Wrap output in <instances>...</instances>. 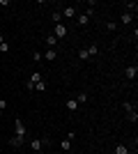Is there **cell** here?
I'll list each match as a JSON object with an SVG mask.
<instances>
[{
  "instance_id": "10",
  "label": "cell",
  "mask_w": 138,
  "mask_h": 154,
  "mask_svg": "<svg viewBox=\"0 0 138 154\" xmlns=\"http://www.w3.org/2000/svg\"><path fill=\"white\" fill-rule=\"evenodd\" d=\"M44 42H46V46H48V48H55V46H58V39L53 37V35H48V37H46Z\"/></svg>"
},
{
  "instance_id": "18",
  "label": "cell",
  "mask_w": 138,
  "mask_h": 154,
  "mask_svg": "<svg viewBox=\"0 0 138 154\" xmlns=\"http://www.w3.org/2000/svg\"><path fill=\"white\" fill-rule=\"evenodd\" d=\"M76 101H78V103H85L87 101V94H85V92H81V94L76 97Z\"/></svg>"
},
{
  "instance_id": "9",
  "label": "cell",
  "mask_w": 138,
  "mask_h": 154,
  "mask_svg": "<svg viewBox=\"0 0 138 154\" xmlns=\"http://www.w3.org/2000/svg\"><path fill=\"white\" fill-rule=\"evenodd\" d=\"M58 58V51H55V48H48V51L44 53V60H48V62H51V60H55Z\"/></svg>"
},
{
  "instance_id": "7",
  "label": "cell",
  "mask_w": 138,
  "mask_h": 154,
  "mask_svg": "<svg viewBox=\"0 0 138 154\" xmlns=\"http://www.w3.org/2000/svg\"><path fill=\"white\" fill-rule=\"evenodd\" d=\"M23 140H26V136H14V138H9V145H12V147H21Z\"/></svg>"
},
{
  "instance_id": "6",
  "label": "cell",
  "mask_w": 138,
  "mask_h": 154,
  "mask_svg": "<svg viewBox=\"0 0 138 154\" xmlns=\"http://www.w3.org/2000/svg\"><path fill=\"white\" fill-rule=\"evenodd\" d=\"M124 76L129 78V81H133V78L138 76V67H136V64H129V67L124 69Z\"/></svg>"
},
{
  "instance_id": "11",
  "label": "cell",
  "mask_w": 138,
  "mask_h": 154,
  "mask_svg": "<svg viewBox=\"0 0 138 154\" xmlns=\"http://www.w3.org/2000/svg\"><path fill=\"white\" fill-rule=\"evenodd\" d=\"M120 21H122V23H131V21H133V14H129V12H122Z\"/></svg>"
},
{
  "instance_id": "19",
  "label": "cell",
  "mask_w": 138,
  "mask_h": 154,
  "mask_svg": "<svg viewBox=\"0 0 138 154\" xmlns=\"http://www.w3.org/2000/svg\"><path fill=\"white\" fill-rule=\"evenodd\" d=\"M35 90L44 92V90H46V83H44V81H39V83H35Z\"/></svg>"
},
{
  "instance_id": "17",
  "label": "cell",
  "mask_w": 138,
  "mask_h": 154,
  "mask_svg": "<svg viewBox=\"0 0 138 154\" xmlns=\"http://www.w3.org/2000/svg\"><path fill=\"white\" fill-rule=\"evenodd\" d=\"M115 154H129L127 145H118V147H115Z\"/></svg>"
},
{
  "instance_id": "22",
  "label": "cell",
  "mask_w": 138,
  "mask_h": 154,
  "mask_svg": "<svg viewBox=\"0 0 138 154\" xmlns=\"http://www.w3.org/2000/svg\"><path fill=\"white\" fill-rule=\"evenodd\" d=\"M115 28H118V26H115L113 21H108V23H106V30H111V32H113V30H115Z\"/></svg>"
},
{
  "instance_id": "3",
  "label": "cell",
  "mask_w": 138,
  "mask_h": 154,
  "mask_svg": "<svg viewBox=\"0 0 138 154\" xmlns=\"http://www.w3.org/2000/svg\"><path fill=\"white\" fill-rule=\"evenodd\" d=\"M14 131H16L14 136H28V129H26V124H23V120L16 117V122H14Z\"/></svg>"
},
{
  "instance_id": "5",
  "label": "cell",
  "mask_w": 138,
  "mask_h": 154,
  "mask_svg": "<svg viewBox=\"0 0 138 154\" xmlns=\"http://www.w3.org/2000/svg\"><path fill=\"white\" fill-rule=\"evenodd\" d=\"M39 81H41V74H39V71H35L32 76L26 81V88H28V90H35V83H39Z\"/></svg>"
},
{
  "instance_id": "4",
  "label": "cell",
  "mask_w": 138,
  "mask_h": 154,
  "mask_svg": "<svg viewBox=\"0 0 138 154\" xmlns=\"http://www.w3.org/2000/svg\"><path fill=\"white\" fill-rule=\"evenodd\" d=\"M67 32H69V30H67V26H62V23H60V26H55V30H53V37L60 42V39L67 37Z\"/></svg>"
},
{
  "instance_id": "2",
  "label": "cell",
  "mask_w": 138,
  "mask_h": 154,
  "mask_svg": "<svg viewBox=\"0 0 138 154\" xmlns=\"http://www.w3.org/2000/svg\"><path fill=\"white\" fill-rule=\"evenodd\" d=\"M74 138H76V134L69 131V134L65 136V140H60V149H62V152H69V149H72V140H74Z\"/></svg>"
},
{
  "instance_id": "21",
  "label": "cell",
  "mask_w": 138,
  "mask_h": 154,
  "mask_svg": "<svg viewBox=\"0 0 138 154\" xmlns=\"http://www.w3.org/2000/svg\"><path fill=\"white\" fill-rule=\"evenodd\" d=\"M97 51H99V48H97V44H94V46H90V48H87V53H90V55H97Z\"/></svg>"
},
{
  "instance_id": "23",
  "label": "cell",
  "mask_w": 138,
  "mask_h": 154,
  "mask_svg": "<svg viewBox=\"0 0 138 154\" xmlns=\"http://www.w3.org/2000/svg\"><path fill=\"white\" fill-rule=\"evenodd\" d=\"M0 51L7 53V51H9V44H5V42H2V44H0Z\"/></svg>"
},
{
  "instance_id": "24",
  "label": "cell",
  "mask_w": 138,
  "mask_h": 154,
  "mask_svg": "<svg viewBox=\"0 0 138 154\" xmlns=\"http://www.w3.org/2000/svg\"><path fill=\"white\" fill-rule=\"evenodd\" d=\"M60 16H62L60 12H53V21H55V23H60Z\"/></svg>"
},
{
  "instance_id": "16",
  "label": "cell",
  "mask_w": 138,
  "mask_h": 154,
  "mask_svg": "<svg viewBox=\"0 0 138 154\" xmlns=\"http://www.w3.org/2000/svg\"><path fill=\"white\" fill-rule=\"evenodd\" d=\"M87 58H90V53H87V48H81V51H78V60H83V62H85Z\"/></svg>"
},
{
  "instance_id": "14",
  "label": "cell",
  "mask_w": 138,
  "mask_h": 154,
  "mask_svg": "<svg viewBox=\"0 0 138 154\" xmlns=\"http://www.w3.org/2000/svg\"><path fill=\"white\" fill-rule=\"evenodd\" d=\"M124 7H127V12H129V14H131V12L136 14V9H138V2H127Z\"/></svg>"
},
{
  "instance_id": "1",
  "label": "cell",
  "mask_w": 138,
  "mask_h": 154,
  "mask_svg": "<svg viewBox=\"0 0 138 154\" xmlns=\"http://www.w3.org/2000/svg\"><path fill=\"white\" fill-rule=\"evenodd\" d=\"M46 145H51V138H35V140H30V149L32 152H39Z\"/></svg>"
},
{
  "instance_id": "12",
  "label": "cell",
  "mask_w": 138,
  "mask_h": 154,
  "mask_svg": "<svg viewBox=\"0 0 138 154\" xmlns=\"http://www.w3.org/2000/svg\"><path fill=\"white\" fill-rule=\"evenodd\" d=\"M78 108V101L76 99H67V110H76Z\"/></svg>"
},
{
  "instance_id": "20",
  "label": "cell",
  "mask_w": 138,
  "mask_h": 154,
  "mask_svg": "<svg viewBox=\"0 0 138 154\" xmlns=\"http://www.w3.org/2000/svg\"><path fill=\"white\" fill-rule=\"evenodd\" d=\"M41 58H44V55H41L39 51H35V53H32V60H35V62H41Z\"/></svg>"
},
{
  "instance_id": "26",
  "label": "cell",
  "mask_w": 138,
  "mask_h": 154,
  "mask_svg": "<svg viewBox=\"0 0 138 154\" xmlns=\"http://www.w3.org/2000/svg\"><path fill=\"white\" fill-rule=\"evenodd\" d=\"M2 42H5V37H2V35H0V44H2Z\"/></svg>"
},
{
  "instance_id": "15",
  "label": "cell",
  "mask_w": 138,
  "mask_h": 154,
  "mask_svg": "<svg viewBox=\"0 0 138 154\" xmlns=\"http://www.w3.org/2000/svg\"><path fill=\"white\" fill-rule=\"evenodd\" d=\"M127 117H129V122H133V124H136V122H138V113H136V108H133V110H129V115H127Z\"/></svg>"
},
{
  "instance_id": "8",
  "label": "cell",
  "mask_w": 138,
  "mask_h": 154,
  "mask_svg": "<svg viewBox=\"0 0 138 154\" xmlns=\"http://www.w3.org/2000/svg\"><path fill=\"white\" fill-rule=\"evenodd\" d=\"M62 16H65V19H72V16H76V7H65V9H62Z\"/></svg>"
},
{
  "instance_id": "13",
  "label": "cell",
  "mask_w": 138,
  "mask_h": 154,
  "mask_svg": "<svg viewBox=\"0 0 138 154\" xmlns=\"http://www.w3.org/2000/svg\"><path fill=\"white\" fill-rule=\"evenodd\" d=\"M87 21H90V14H81L78 16V26H87Z\"/></svg>"
},
{
  "instance_id": "25",
  "label": "cell",
  "mask_w": 138,
  "mask_h": 154,
  "mask_svg": "<svg viewBox=\"0 0 138 154\" xmlns=\"http://www.w3.org/2000/svg\"><path fill=\"white\" fill-rule=\"evenodd\" d=\"M7 108V101H5V99H0V110H5Z\"/></svg>"
}]
</instances>
